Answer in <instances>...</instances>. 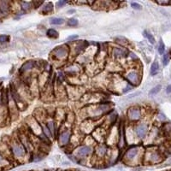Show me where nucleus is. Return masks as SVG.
I'll return each mask as SVG.
<instances>
[{
	"mask_svg": "<svg viewBox=\"0 0 171 171\" xmlns=\"http://www.w3.org/2000/svg\"><path fill=\"white\" fill-rule=\"evenodd\" d=\"M128 117L131 120H139L140 118V111L139 109H130L128 111Z\"/></svg>",
	"mask_w": 171,
	"mask_h": 171,
	"instance_id": "f257e3e1",
	"label": "nucleus"
},
{
	"mask_svg": "<svg viewBox=\"0 0 171 171\" xmlns=\"http://www.w3.org/2000/svg\"><path fill=\"white\" fill-rule=\"evenodd\" d=\"M98 153L100 154V155H104V152H105V147L104 146H100L98 148Z\"/></svg>",
	"mask_w": 171,
	"mask_h": 171,
	"instance_id": "4be33fe9",
	"label": "nucleus"
},
{
	"mask_svg": "<svg viewBox=\"0 0 171 171\" xmlns=\"http://www.w3.org/2000/svg\"><path fill=\"white\" fill-rule=\"evenodd\" d=\"M164 50H165V45H164V42L162 41V40H160V42H159V46H158V52H159V54H163L164 52Z\"/></svg>",
	"mask_w": 171,
	"mask_h": 171,
	"instance_id": "f3484780",
	"label": "nucleus"
},
{
	"mask_svg": "<svg viewBox=\"0 0 171 171\" xmlns=\"http://www.w3.org/2000/svg\"><path fill=\"white\" fill-rule=\"evenodd\" d=\"M144 35L148 39V40L151 44H155V39L152 36V34H151L147 31H145V32H144Z\"/></svg>",
	"mask_w": 171,
	"mask_h": 171,
	"instance_id": "4468645a",
	"label": "nucleus"
},
{
	"mask_svg": "<svg viewBox=\"0 0 171 171\" xmlns=\"http://www.w3.org/2000/svg\"><path fill=\"white\" fill-rule=\"evenodd\" d=\"M166 92H167L168 93H171V85H169V86L167 87Z\"/></svg>",
	"mask_w": 171,
	"mask_h": 171,
	"instance_id": "7c9ffc66",
	"label": "nucleus"
},
{
	"mask_svg": "<svg viewBox=\"0 0 171 171\" xmlns=\"http://www.w3.org/2000/svg\"><path fill=\"white\" fill-rule=\"evenodd\" d=\"M0 9L2 10H7L8 9V3L4 1H1L0 2Z\"/></svg>",
	"mask_w": 171,
	"mask_h": 171,
	"instance_id": "6ab92c4d",
	"label": "nucleus"
},
{
	"mask_svg": "<svg viewBox=\"0 0 171 171\" xmlns=\"http://www.w3.org/2000/svg\"><path fill=\"white\" fill-rule=\"evenodd\" d=\"M55 54L58 58H63L68 54V51L65 48H59L55 51Z\"/></svg>",
	"mask_w": 171,
	"mask_h": 171,
	"instance_id": "0eeeda50",
	"label": "nucleus"
},
{
	"mask_svg": "<svg viewBox=\"0 0 171 171\" xmlns=\"http://www.w3.org/2000/svg\"><path fill=\"white\" fill-rule=\"evenodd\" d=\"M146 129H147V127H146V124H140V125H139V126L136 127V130H135V131H136V134H137V135H138L139 137L143 138V137L146 135Z\"/></svg>",
	"mask_w": 171,
	"mask_h": 171,
	"instance_id": "7ed1b4c3",
	"label": "nucleus"
},
{
	"mask_svg": "<svg viewBox=\"0 0 171 171\" xmlns=\"http://www.w3.org/2000/svg\"><path fill=\"white\" fill-rule=\"evenodd\" d=\"M138 153V148L137 147H133V148L129 149L127 152V157L128 159H133Z\"/></svg>",
	"mask_w": 171,
	"mask_h": 171,
	"instance_id": "423d86ee",
	"label": "nucleus"
},
{
	"mask_svg": "<svg viewBox=\"0 0 171 171\" xmlns=\"http://www.w3.org/2000/svg\"><path fill=\"white\" fill-rule=\"evenodd\" d=\"M159 71V65L157 62H154L151 67V75H156Z\"/></svg>",
	"mask_w": 171,
	"mask_h": 171,
	"instance_id": "9d476101",
	"label": "nucleus"
},
{
	"mask_svg": "<svg viewBox=\"0 0 171 171\" xmlns=\"http://www.w3.org/2000/svg\"><path fill=\"white\" fill-rule=\"evenodd\" d=\"M63 23H64V20H63V18H58V17H57V18H52V21H51V23L54 24V25H61V24H63Z\"/></svg>",
	"mask_w": 171,
	"mask_h": 171,
	"instance_id": "f8f14e48",
	"label": "nucleus"
},
{
	"mask_svg": "<svg viewBox=\"0 0 171 171\" xmlns=\"http://www.w3.org/2000/svg\"><path fill=\"white\" fill-rule=\"evenodd\" d=\"M44 132H45V134H47L48 136H50V135H51V133H50V131H48V129H47V128H46L45 127H44Z\"/></svg>",
	"mask_w": 171,
	"mask_h": 171,
	"instance_id": "c85d7f7f",
	"label": "nucleus"
},
{
	"mask_svg": "<svg viewBox=\"0 0 171 171\" xmlns=\"http://www.w3.org/2000/svg\"><path fill=\"white\" fill-rule=\"evenodd\" d=\"M23 4V9H28L30 6L29 4H28V3H26V2H23V4Z\"/></svg>",
	"mask_w": 171,
	"mask_h": 171,
	"instance_id": "bb28decb",
	"label": "nucleus"
},
{
	"mask_svg": "<svg viewBox=\"0 0 171 171\" xmlns=\"http://www.w3.org/2000/svg\"><path fill=\"white\" fill-rule=\"evenodd\" d=\"M131 6H132V8L135 9H141V5L137 4V3H134V2L131 4Z\"/></svg>",
	"mask_w": 171,
	"mask_h": 171,
	"instance_id": "5701e85b",
	"label": "nucleus"
},
{
	"mask_svg": "<svg viewBox=\"0 0 171 171\" xmlns=\"http://www.w3.org/2000/svg\"><path fill=\"white\" fill-rule=\"evenodd\" d=\"M65 3H66V2H65V1H59V2H57V6H62V5H63V4H65Z\"/></svg>",
	"mask_w": 171,
	"mask_h": 171,
	"instance_id": "cd10ccee",
	"label": "nucleus"
},
{
	"mask_svg": "<svg viewBox=\"0 0 171 171\" xmlns=\"http://www.w3.org/2000/svg\"><path fill=\"white\" fill-rule=\"evenodd\" d=\"M77 24H78V21H77L76 19H74V18H72V19H70V20L68 21V25L71 26V27H74V26H76Z\"/></svg>",
	"mask_w": 171,
	"mask_h": 171,
	"instance_id": "aec40b11",
	"label": "nucleus"
},
{
	"mask_svg": "<svg viewBox=\"0 0 171 171\" xmlns=\"http://www.w3.org/2000/svg\"><path fill=\"white\" fill-rule=\"evenodd\" d=\"M12 151H13V153L15 154V156H22L23 154H24V150H23V148L21 146H18V145L13 146Z\"/></svg>",
	"mask_w": 171,
	"mask_h": 171,
	"instance_id": "20e7f679",
	"label": "nucleus"
},
{
	"mask_svg": "<svg viewBox=\"0 0 171 171\" xmlns=\"http://www.w3.org/2000/svg\"><path fill=\"white\" fill-rule=\"evenodd\" d=\"M156 3L159 4H163V5H167V4H170V1H157Z\"/></svg>",
	"mask_w": 171,
	"mask_h": 171,
	"instance_id": "393cba45",
	"label": "nucleus"
},
{
	"mask_svg": "<svg viewBox=\"0 0 171 171\" xmlns=\"http://www.w3.org/2000/svg\"><path fill=\"white\" fill-rule=\"evenodd\" d=\"M127 80L130 82H132L133 84H136L139 80V75L135 72H131L127 74Z\"/></svg>",
	"mask_w": 171,
	"mask_h": 171,
	"instance_id": "39448f33",
	"label": "nucleus"
},
{
	"mask_svg": "<svg viewBox=\"0 0 171 171\" xmlns=\"http://www.w3.org/2000/svg\"><path fill=\"white\" fill-rule=\"evenodd\" d=\"M168 164H171V158H170V161H169V163H168Z\"/></svg>",
	"mask_w": 171,
	"mask_h": 171,
	"instance_id": "2f4dec72",
	"label": "nucleus"
},
{
	"mask_svg": "<svg viewBox=\"0 0 171 171\" xmlns=\"http://www.w3.org/2000/svg\"><path fill=\"white\" fill-rule=\"evenodd\" d=\"M69 136H70V134L68 132H64L63 134H61V136H60V142H61V144L62 145H66L68 142Z\"/></svg>",
	"mask_w": 171,
	"mask_h": 171,
	"instance_id": "1a4fd4ad",
	"label": "nucleus"
},
{
	"mask_svg": "<svg viewBox=\"0 0 171 171\" xmlns=\"http://www.w3.org/2000/svg\"><path fill=\"white\" fill-rule=\"evenodd\" d=\"M9 36L7 35H0V43H5L9 40Z\"/></svg>",
	"mask_w": 171,
	"mask_h": 171,
	"instance_id": "412c9836",
	"label": "nucleus"
},
{
	"mask_svg": "<svg viewBox=\"0 0 171 171\" xmlns=\"http://www.w3.org/2000/svg\"><path fill=\"white\" fill-rule=\"evenodd\" d=\"M169 61H170V54L169 53H166L164 56V59H163V62H164V65L166 66L168 65L169 63Z\"/></svg>",
	"mask_w": 171,
	"mask_h": 171,
	"instance_id": "a211bd4d",
	"label": "nucleus"
},
{
	"mask_svg": "<svg viewBox=\"0 0 171 171\" xmlns=\"http://www.w3.org/2000/svg\"><path fill=\"white\" fill-rule=\"evenodd\" d=\"M161 88H162V86H161V85H157L154 88H152V90H151L150 94H151V95H155V94L158 93V92H160Z\"/></svg>",
	"mask_w": 171,
	"mask_h": 171,
	"instance_id": "2eb2a0df",
	"label": "nucleus"
},
{
	"mask_svg": "<svg viewBox=\"0 0 171 171\" xmlns=\"http://www.w3.org/2000/svg\"><path fill=\"white\" fill-rule=\"evenodd\" d=\"M33 66H34V63H33V62H32V61L27 62V63H25L23 66H22L20 71H21V72H25V71H27V70H29L31 68H33Z\"/></svg>",
	"mask_w": 171,
	"mask_h": 171,
	"instance_id": "6e6552de",
	"label": "nucleus"
},
{
	"mask_svg": "<svg viewBox=\"0 0 171 171\" xmlns=\"http://www.w3.org/2000/svg\"><path fill=\"white\" fill-rule=\"evenodd\" d=\"M47 35L51 38H57L58 37V33L54 29H49L47 31Z\"/></svg>",
	"mask_w": 171,
	"mask_h": 171,
	"instance_id": "ddd939ff",
	"label": "nucleus"
},
{
	"mask_svg": "<svg viewBox=\"0 0 171 171\" xmlns=\"http://www.w3.org/2000/svg\"><path fill=\"white\" fill-rule=\"evenodd\" d=\"M52 8H53L52 4V3H49V4H47L45 5V7L43 8V10H42V12H43V13H48V12H50V11L52 10Z\"/></svg>",
	"mask_w": 171,
	"mask_h": 171,
	"instance_id": "dca6fc26",
	"label": "nucleus"
},
{
	"mask_svg": "<svg viewBox=\"0 0 171 171\" xmlns=\"http://www.w3.org/2000/svg\"><path fill=\"white\" fill-rule=\"evenodd\" d=\"M92 151V148L89 146H81V148H79L78 151H77V155L79 156H86L89 155Z\"/></svg>",
	"mask_w": 171,
	"mask_h": 171,
	"instance_id": "f03ea898",
	"label": "nucleus"
},
{
	"mask_svg": "<svg viewBox=\"0 0 171 171\" xmlns=\"http://www.w3.org/2000/svg\"><path fill=\"white\" fill-rule=\"evenodd\" d=\"M4 163H5V161H4V158L3 157V156L1 155V153H0V166H2V165H4Z\"/></svg>",
	"mask_w": 171,
	"mask_h": 171,
	"instance_id": "a878e982",
	"label": "nucleus"
},
{
	"mask_svg": "<svg viewBox=\"0 0 171 171\" xmlns=\"http://www.w3.org/2000/svg\"><path fill=\"white\" fill-rule=\"evenodd\" d=\"M126 53L127 52L125 50H122V49H120V48H115L114 51H113V54H114L115 56H118V57L125 56Z\"/></svg>",
	"mask_w": 171,
	"mask_h": 171,
	"instance_id": "9b49d317",
	"label": "nucleus"
},
{
	"mask_svg": "<svg viewBox=\"0 0 171 171\" xmlns=\"http://www.w3.org/2000/svg\"><path fill=\"white\" fill-rule=\"evenodd\" d=\"M77 38H78L77 35H73V36H70V37L68 38V40H73V39H77Z\"/></svg>",
	"mask_w": 171,
	"mask_h": 171,
	"instance_id": "c756f323",
	"label": "nucleus"
},
{
	"mask_svg": "<svg viewBox=\"0 0 171 171\" xmlns=\"http://www.w3.org/2000/svg\"><path fill=\"white\" fill-rule=\"evenodd\" d=\"M48 128H49V131L52 133V134H54V127H53V122H49V123H48Z\"/></svg>",
	"mask_w": 171,
	"mask_h": 171,
	"instance_id": "b1692460",
	"label": "nucleus"
}]
</instances>
